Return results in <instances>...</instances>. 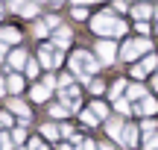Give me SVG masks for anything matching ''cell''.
<instances>
[{
  "label": "cell",
  "mask_w": 158,
  "mask_h": 150,
  "mask_svg": "<svg viewBox=\"0 0 158 150\" xmlns=\"http://www.w3.org/2000/svg\"><path fill=\"white\" fill-rule=\"evenodd\" d=\"M91 29L100 35H123L126 33V24L117 21L114 15H97L94 21H91Z\"/></svg>",
  "instance_id": "1"
},
{
  "label": "cell",
  "mask_w": 158,
  "mask_h": 150,
  "mask_svg": "<svg viewBox=\"0 0 158 150\" xmlns=\"http://www.w3.org/2000/svg\"><path fill=\"white\" fill-rule=\"evenodd\" d=\"M120 141H123L126 147H135V144H138V130H135V127H126V130H123V139H120Z\"/></svg>",
  "instance_id": "8"
},
{
  "label": "cell",
  "mask_w": 158,
  "mask_h": 150,
  "mask_svg": "<svg viewBox=\"0 0 158 150\" xmlns=\"http://www.w3.org/2000/svg\"><path fill=\"white\" fill-rule=\"evenodd\" d=\"M70 38H73V35H70V29H64V27H62V29H56V44H62V47H64Z\"/></svg>",
  "instance_id": "14"
},
{
  "label": "cell",
  "mask_w": 158,
  "mask_h": 150,
  "mask_svg": "<svg viewBox=\"0 0 158 150\" xmlns=\"http://www.w3.org/2000/svg\"><path fill=\"white\" fill-rule=\"evenodd\" d=\"M97 56H100V62H114V44L111 41H100L97 44Z\"/></svg>",
  "instance_id": "5"
},
{
  "label": "cell",
  "mask_w": 158,
  "mask_h": 150,
  "mask_svg": "<svg viewBox=\"0 0 158 150\" xmlns=\"http://www.w3.org/2000/svg\"><path fill=\"white\" fill-rule=\"evenodd\" d=\"M143 147H147V150H155V147H158V133H155V135H149V139L143 141Z\"/></svg>",
  "instance_id": "18"
},
{
  "label": "cell",
  "mask_w": 158,
  "mask_h": 150,
  "mask_svg": "<svg viewBox=\"0 0 158 150\" xmlns=\"http://www.w3.org/2000/svg\"><path fill=\"white\" fill-rule=\"evenodd\" d=\"M23 141H27V133L23 130H15V144H23Z\"/></svg>",
  "instance_id": "22"
},
{
  "label": "cell",
  "mask_w": 158,
  "mask_h": 150,
  "mask_svg": "<svg viewBox=\"0 0 158 150\" xmlns=\"http://www.w3.org/2000/svg\"><path fill=\"white\" fill-rule=\"evenodd\" d=\"M82 150H94V144L91 141H82Z\"/></svg>",
  "instance_id": "29"
},
{
  "label": "cell",
  "mask_w": 158,
  "mask_h": 150,
  "mask_svg": "<svg viewBox=\"0 0 158 150\" xmlns=\"http://www.w3.org/2000/svg\"><path fill=\"white\" fill-rule=\"evenodd\" d=\"M123 82H114V86H111V97H120V91H123Z\"/></svg>",
  "instance_id": "21"
},
{
  "label": "cell",
  "mask_w": 158,
  "mask_h": 150,
  "mask_svg": "<svg viewBox=\"0 0 158 150\" xmlns=\"http://www.w3.org/2000/svg\"><path fill=\"white\" fill-rule=\"evenodd\" d=\"M0 41H21V33L12 29V27H3L0 29Z\"/></svg>",
  "instance_id": "11"
},
{
  "label": "cell",
  "mask_w": 158,
  "mask_h": 150,
  "mask_svg": "<svg viewBox=\"0 0 158 150\" xmlns=\"http://www.w3.org/2000/svg\"><path fill=\"white\" fill-rule=\"evenodd\" d=\"M62 150H79L76 144H62Z\"/></svg>",
  "instance_id": "30"
},
{
  "label": "cell",
  "mask_w": 158,
  "mask_h": 150,
  "mask_svg": "<svg viewBox=\"0 0 158 150\" xmlns=\"http://www.w3.org/2000/svg\"><path fill=\"white\" fill-rule=\"evenodd\" d=\"M155 15H158V6H155Z\"/></svg>",
  "instance_id": "34"
},
{
  "label": "cell",
  "mask_w": 158,
  "mask_h": 150,
  "mask_svg": "<svg viewBox=\"0 0 158 150\" xmlns=\"http://www.w3.org/2000/svg\"><path fill=\"white\" fill-rule=\"evenodd\" d=\"M155 62H158V59H155V56H147V59H143V62H141V65H135V71H132V74H135V77H147V74H149V71H152V68H155Z\"/></svg>",
  "instance_id": "6"
},
{
  "label": "cell",
  "mask_w": 158,
  "mask_h": 150,
  "mask_svg": "<svg viewBox=\"0 0 158 150\" xmlns=\"http://www.w3.org/2000/svg\"><path fill=\"white\" fill-rule=\"evenodd\" d=\"M50 115H53V118H64V106H53Z\"/></svg>",
  "instance_id": "24"
},
{
  "label": "cell",
  "mask_w": 158,
  "mask_h": 150,
  "mask_svg": "<svg viewBox=\"0 0 158 150\" xmlns=\"http://www.w3.org/2000/svg\"><path fill=\"white\" fill-rule=\"evenodd\" d=\"M82 121H85V124H91V127H94V124L100 121V118H97V115H94V112H91V109H85V115H82Z\"/></svg>",
  "instance_id": "17"
},
{
  "label": "cell",
  "mask_w": 158,
  "mask_h": 150,
  "mask_svg": "<svg viewBox=\"0 0 158 150\" xmlns=\"http://www.w3.org/2000/svg\"><path fill=\"white\" fill-rule=\"evenodd\" d=\"M70 68H73L76 74H82V77H91V74H97L100 62H97L88 50H76L73 56H70Z\"/></svg>",
  "instance_id": "2"
},
{
  "label": "cell",
  "mask_w": 158,
  "mask_h": 150,
  "mask_svg": "<svg viewBox=\"0 0 158 150\" xmlns=\"http://www.w3.org/2000/svg\"><path fill=\"white\" fill-rule=\"evenodd\" d=\"M9 65H12V68H21V65H27V53H23V47H21V50H15V53L9 56Z\"/></svg>",
  "instance_id": "10"
},
{
  "label": "cell",
  "mask_w": 158,
  "mask_h": 150,
  "mask_svg": "<svg viewBox=\"0 0 158 150\" xmlns=\"http://www.w3.org/2000/svg\"><path fill=\"white\" fill-rule=\"evenodd\" d=\"M12 147V141H9V135H3L0 133V150H9Z\"/></svg>",
  "instance_id": "23"
},
{
  "label": "cell",
  "mask_w": 158,
  "mask_h": 150,
  "mask_svg": "<svg viewBox=\"0 0 158 150\" xmlns=\"http://www.w3.org/2000/svg\"><path fill=\"white\" fill-rule=\"evenodd\" d=\"M6 86H9V91H21V88H23V80H21V77H18V74H12Z\"/></svg>",
  "instance_id": "15"
},
{
  "label": "cell",
  "mask_w": 158,
  "mask_h": 150,
  "mask_svg": "<svg viewBox=\"0 0 158 150\" xmlns=\"http://www.w3.org/2000/svg\"><path fill=\"white\" fill-rule=\"evenodd\" d=\"M149 47H152V44H149L147 38H135V41H129V44H123L120 56L132 62V59H138V56H143V53H149Z\"/></svg>",
  "instance_id": "3"
},
{
  "label": "cell",
  "mask_w": 158,
  "mask_h": 150,
  "mask_svg": "<svg viewBox=\"0 0 158 150\" xmlns=\"http://www.w3.org/2000/svg\"><path fill=\"white\" fill-rule=\"evenodd\" d=\"M35 74H38V65H35V62H27V77H35Z\"/></svg>",
  "instance_id": "25"
},
{
  "label": "cell",
  "mask_w": 158,
  "mask_h": 150,
  "mask_svg": "<svg viewBox=\"0 0 158 150\" xmlns=\"http://www.w3.org/2000/svg\"><path fill=\"white\" fill-rule=\"evenodd\" d=\"M106 130H108V135H111V139H123V121H120V118L108 121V124H106Z\"/></svg>",
  "instance_id": "7"
},
{
  "label": "cell",
  "mask_w": 158,
  "mask_h": 150,
  "mask_svg": "<svg viewBox=\"0 0 158 150\" xmlns=\"http://www.w3.org/2000/svg\"><path fill=\"white\" fill-rule=\"evenodd\" d=\"M41 133H44V135H47V139H56V135H59V130H56V127H53V124H47V127H44V130H41Z\"/></svg>",
  "instance_id": "19"
},
{
  "label": "cell",
  "mask_w": 158,
  "mask_h": 150,
  "mask_svg": "<svg viewBox=\"0 0 158 150\" xmlns=\"http://www.w3.org/2000/svg\"><path fill=\"white\" fill-rule=\"evenodd\" d=\"M29 150H44V144H41L38 139H32V141H29Z\"/></svg>",
  "instance_id": "27"
},
{
  "label": "cell",
  "mask_w": 158,
  "mask_h": 150,
  "mask_svg": "<svg viewBox=\"0 0 158 150\" xmlns=\"http://www.w3.org/2000/svg\"><path fill=\"white\" fill-rule=\"evenodd\" d=\"M3 59H6V47L0 44V65H3Z\"/></svg>",
  "instance_id": "28"
},
{
  "label": "cell",
  "mask_w": 158,
  "mask_h": 150,
  "mask_svg": "<svg viewBox=\"0 0 158 150\" xmlns=\"http://www.w3.org/2000/svg\"><path fill=\"white\" fill-rule=\"evenodd\" d=\"M149 15V6H135V18H147Z\"/></svg>",
  "instance_id": "20"
},
{
  "label": "cell",
  "mask_w": 158,
  "mask_h": 150,
  "mask_svg": "<svg viewBox=\"0 0 158 150\" xmlns=\"http://www.w3.org/2000/svg\"><path fill=\"white\" fill-rule=\"evenodd\" d=\"M100 150H114V147H111V144H102V147H100Z\"/></svg>",
  "instance_id": "32"
},
{
  "label": "cell",
  "mask_w": 158,
  "mask_h": 150,
  "mask_svg": "<svg viewBox=\"0 0 158 150\" xmlns=\"http://www.w3.org/2000/svg\"><path fill=\"white\" fill-rule=\"evenodd\" d=\"M47 97H50V88H47V86H35L32 88V100L41 103V100H47Z\"/></svg>",
  "instance_id": "12"
},
{
  "label": "cell",
  "mask_w": 158,
  "mask_h": 150,
  "mask_svg": "<svg viewBox=\"0 0 158 150\" xmlns=\"http://www.w3.org/2000/svg\"><path fill=\"white\" fill-rule=\"evenodd\" d=\"M155 88H158V77H155Z\"/></svg>",
  "instance_id": "33"
},
{
  "label": "cell",
  "mask_w": 158,
  "mask_h": 150,
  "mask_svg": "<svg viewBox=\"0 0 158 150\" xmlns=\"http://www.w3.org/2000/svg\"><path fill=\"white\" fill-rule=\"evenodd\" d=\"M91 112H94V115H106V106H102V103H94V106H91Z\"/></svg>",
  "instance_id": "26"
},
{
  "label": "cell",
  "mask_w": 158,
  "mask_h": 150,
  "mask_svg": "<svg viewBox=\"0 0 158 150\" xmlns=\"http://www.w3.org/2000/svg\"><path fill=\"white\" fill-rule=\"evenodd\" d=\"M126 97H132V100H143V97H147V91H143L141 86H132V88H129V94H126Z\"/></svg>",
  "instance_id": "16"
},
{
  "label": "cell",
  "mask_w": 158,
  "mask_h": 150,
  "mask_svg": "<svg viewBox=\"0 0 158 150\" xmlns=\"http://www.w3.org/2000/svg\"><path fill=\"white\" fill-rule=\"evenodd\" d=\"M155 109H158V103H155L152 97H143V100H141V112H143V115H152Z\"/></svg>",
  "instance_id": "13"
},
{
  "label": "cell",
  "mask_w": 158,
  "mask_h": 150,
  "mask_svg": "<svg viewBox=\"0 0 158 150\" xmlns=\"http://www.w3.org/2000/svg\"><path fill=\"white\" fill-rule=\"evenodd\" d=\"M155 29H158V27H155Z\"/></svg>",
  "instance_id": "35"
},
{
  "label": "cell",
  "mask_w": 158,
  "mask_h": 150,
  "mask_svg": "<svg viewBox=\"0 0 158 150\" xmlns=\"http://www.w3.org/2000/svg\"><path fill=\"white\" fill-rule=\"evenodd\" d=\"M3 91H6V82H3V80H0V97H3Z\"/></svg>",
  "instance_id": "31"
},
{
  "label": "cell",
  "mask_w": 158,
  "mask_h": 150,
  "mask_svg": "<svg viewBox=\"0 0 158 150\" xmlns=\"http://www.w3.org/2000/svg\"><path fill=\"white\" fill-rule=\"evenodd\" d=\"M12 112H18V115H21V121H29V106L21 103V100H12Z\"/></svg>",
  "instance_id": "9"
},
{
  "label": "cell",
  "mask_w": 158,
  "mask_h": 150,
  "mask_svg": "<svg viewBox=\"0 0 158 150\" xmlns=\"http://www.w3.org/2000/svg\"><path fill=\"white\" fill-rule=\"evenodd\" d=\"M38 59H41L44 68H56V65L62 62V53H53V44H44V47L38 50Z\"/></svg>",
  "instance_id": "4"
}]
</instances>
